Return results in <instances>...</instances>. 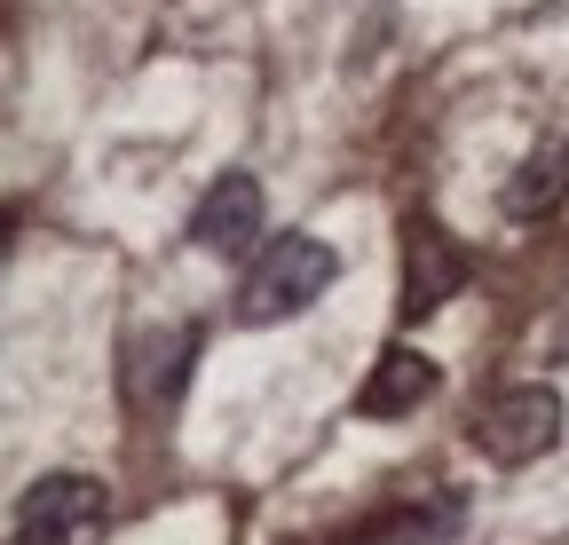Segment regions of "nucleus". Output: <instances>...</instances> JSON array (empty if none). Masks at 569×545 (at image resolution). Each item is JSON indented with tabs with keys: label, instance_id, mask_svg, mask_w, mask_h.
I'll use <instances>...</instances> for the list:
<instances>
[{
	"label": "nucleus",
	"instance_id": "f257e3e1",
	"mask_svg": "<svg viewBox=\"0 0 569 545\" xmlns=\"http://www.w3.org/2000/svg\"><path fill=\"white\" fill-rule=\"evenodd\" d=\"M340 277V261L325 238L293 230V238H269L246 269V293H238V324H284V316H301L325 301V285Z\"/></svg>",
	"mask_w": 569,
	"mask_h": 545
},
{
	"label": "nucleus",
	"instance_id": "f03ea898",
	"mask_svg": "<svg viewBox=\"0 0 569 545\" xmlns=\"http://www.w3.org/2000/svg\"><path fill=\"white\" fill-rule=\"evenodd\" d=\"M561 443V395L546 380L530 387H498L482 412H475V451L498 458V466H530Z\"/></svg>",
	"mask_w": 569,
	"mask_h": 545
},
{
	"label": "nucleus",
	"instance_id": "7ed1b4c3",
	"mask_svg": "<svg viewBox=\"0 0 569 545\" xmlns=\"http://www.w3.org/2000/svg\"><path fill=\"white\" fill-rule=\"evenodd\" d=\"M111 522V491L96 474H40L17 506V545H96Z\"/></svg>",
	"mask_w": 569,
	"mask_h": 545
},
{
	"label": "nucleus",
	"instance_id": "20e7f679",
	"mask_svg": "<svg viewBox=\"0 0 569 545\" xmlns=\"http://www.w3.org/2000/svg\"><path fill=\"white\" fill-rule=\"evenodd\" d=\"M459 285H467V253H459V238H451L436 214H411V222H403V285H396V309L419 324V316L451 309Z\"/></svg>",
	"mask_w": 569,
	"mask_h": 545
},
{
	"label": "nucleus",
	"instance_id": "39448f33",
	"mask_svg": "<svg viewBox=\"0 0 569 545\" xmlns=\"http://www.w3.org/2000/svg\"><path fill=\"white\" fill-rule=\"evenodd\" d=\"M190 356H198V332L190 324H151L127 340V403H142V412H159V403H174L190 387Z\"/></svg>",
	"mask_w": 569,
	"mask_h": 545
},
{
	"label": "nucleus",
	"instance_id": "423d86ee",
	"mask_svg": "<svg viewBox=\"0 0 569 545\" xmlns=\"http://www.w3.org/2000/svg\"><path fill=\"white\" fill-rule=\"evenodd\" d=\"M190 238L213 253V261H238L261 245V182L253 174H222L206 198H198V214H190Z\"/></svg>",
	"mask_w": 569,
	"mask_h": 545
},
{
	"label": "nucleus",
	"instance_id": "0eeeda50",
	"mask_svg": "<svg viewBox=\"0 0 569 545\" xmlns=\"http://www.w3.org/2000/svg\"><path fill=\"white\" fill-rule=\"evenodd\" d=\"M436 395V356H419V349H380V364L365 372V387H356V412L365 420H411L419 403Z\"/></svg>",
	"mask_w": 569,
	"mask_h": 545
},
{
	"label": "nucleus",
	"instance_id": "6e6552de",
	"mask_svg": "<svg viewBox=\"0 0 569 545\" xmlns=\"http://www.w3.org/2000/svg\"><path fill=\"white\" fill-rule=\"evenodd\" d=\"M561 198H569V143H538V151H522V166L507 174L498 206H507L515 222H546Z\"/></svg>",
	"mask_w": 569,
	"mask_h": 545
},
{
	"label": "nucleus",
	"instance_id": "1a4fd4ad",
	"mask_svg": "<svg viewBox=\"0 0 569 545\" xmlns=\"http://www.w3.org/2000/svg\"><path fill=\"white\" fill-rule=\"evenodd\" d=\"M451 537H459V498H443V491L380 522V545H451Z\"/></svg>",
	"mask_w": 569,
	"mask_h": 545
}]
</instances>
